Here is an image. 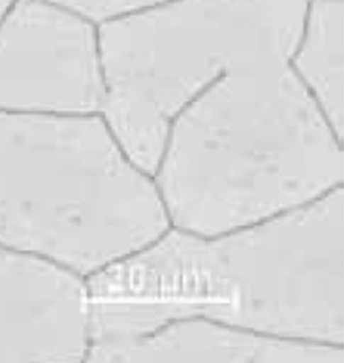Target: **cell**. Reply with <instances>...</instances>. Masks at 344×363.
<instances>
[{"mask_svg": "<svg viewBox=\"0 0 344 363\" xmlns=\"http://www.w3.org/2000/svg\"><path fill=\"white\" fill-rule=\"evenodd\" d=\"M89 302L120 303L151 335L204 318L260 335L344 347V190L213 237L171 227L87 277Z\"/></svg>", "mask_w": 344, "mask_h": 363, "instance_id": "6da1fadb", "label": "cell"}, {"mask_svg": "<svg viewBox=\"0 0 344 363\" xmlns=\"http://www.w3.org/2000/svg\"><path fill=\"white\" fill-rule=\"evenodd\" d=\"M343 141L291 66L227 74L171 127L155 179L171 227L213 237L343 186Z\"/></svg>", "mask_w": 344, "mask_h": 363, "instance_id": "7a4b0ae2", "label": "cell"}, {"mask_svg": "<svg viewBox=\"0 0 344 363\" xmlns=\"http://www.w3.org/2000/svg\"><path fill=\"white\" fill-rule=\"evenodd\" d=\"M170 228L100 114L0 112V248L87 279Z\"/></svg>", "mask_w": 344, "mask_h": 363, "instance_id": "3957f363", "label": "cell"}, {"mask_svg": "<svg viewBox=\"0 0 344 363\" xmlns=\"http://www.w3.org/2000/svg\"><path fill=\"white\" fill-rule=\"evenodd\" d=\"M306 0H170L97 26L100 116L155 176L182 111L227 74L289 65Z\"/></svg>", "mask_w": 344, "mask_h": 363, "instance_id": "277c9868", "label": "cell"}, {"mask_svg": "<svg viewBox=\"0 0 344 363\" xmlns=\"http://www.w3.org/2000/svg\"><path fill=\"white\" fill-rule=\"evenodd\" d=\"M97 26L45 0H13L0 19V112L100 113Z\"/></svg>", "mask_w": 344, "mask_h": 363, "instance_id": "5b68a950", "label": "cell"}, {"mask_svg": "<svg viewBox=\"0 0 344 363\" xmlns=\"http://www.w3.org/2000/svg\"><path fill=\"white\" fill-rule=\"evenodd\" d=\"M101 362L343 363V345L305 342L187 318L133 342L106 351Z\"/></svg>", "mask_w": 344, "mask_h": 363, "instance_id": "8992f818", "label": "cell"}, {"mask_svg": "<svg viewBox=\"0 0 344 363\" xmlns=\"http://www.w3.org/2000/svg\"><path fill=\"white\" fill-rule=\"evenodd\" d=\"M343 15V0L308 3L300 42L289 63L342 141Z\"/></svg>", "mask_w": 344, "mask_h": 363, "instance_id": "52a82bcc", "label": "cell"}, {"mask_svg": "<svg viewBox=\"0 0 344 363\" xmlns=\"http://www.w3.org/2000/svg\"><path fill=\"white\" fill-rule=\"evenodd\" d=\"M73 11L92 24L100 25L152 9L170 0H45Z\"/></svg>", "mask_w": 344, "mask_h": 363, "instance_id": "ba28073f", "label": "cell"}, {"mask_svg": "<svg viewBox=\"0 0 344 363\" xmlns=\"http://www.w3.org/2000/svg\"><path fill=\"white\" fill-rule=\"evenodd\" d=\"M13 0H0V19L5 15L6 11H9Z\"/></svg>", "mask_w": 344, "mask_h": 363, "instance_id": "9c48e42d", "label": "cell"}, {"mask_svg": "<svg viewBox=\"0 0 344 363\" xmlns=\"http://www.w3.org/2000/svg\"><path fill=\"white\" fill-rule=\"evenodd\" d=\"M313 1H328V0H306V3H313Z\"/></svg>", "mask_w": 344, "mask_h": 363, "instance_id": "30bf717a", "label": "cell"}]
</instances>
